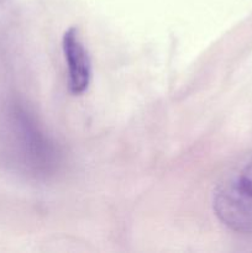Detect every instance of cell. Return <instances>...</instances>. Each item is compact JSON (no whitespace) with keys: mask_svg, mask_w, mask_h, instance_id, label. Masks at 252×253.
Returning a JSON list of instances; mask_svg holds the SVG:
<instances>
[{"mask_svg":"<svg viewBox=\"0 0 252 253\" xmlns=\"http://www.w3.org/2000/svg\"><path fill=\"white\" fill-rule=\"evenodd\" d=\"M15 132L19 138L24 160L30 169L39 175H47L58 163V153L53 143L37 126L35 119L22 108H15Z\"/></svg>","mask_w":252,"mask_h":253,"instance_id":"cell-2","label":"cell"},{"mask_svg":"<svg viewBox=\"0 0 252 253\" xmlns=\"http://www.w3.org/2000/svg\"><path fill=\"white\" fill-rule=\"evenodd\" d=\"M64 59L68 73V88L74 95H81L91 81V61L88 49L84 46L78 29L69 27L62 39Z\"/></svg>","mask_w":252,"mask_h":253,"instance_id":"cell-3","label":"cell"},{"mask_svg":"<svg viewBox=\"0 0 252 253\" xmlns=\"http://www.w3.org/2000/svg\"><path fill=\"white\" fill-rule=\"evenodd\" d=\"M217 219L237 234H252V152L237 158L217 180L212 195Z\"/></svg>","mask_w":252,"mask_h":253,"instance_id":"cell-1","label":"cell"}]
</instances>
